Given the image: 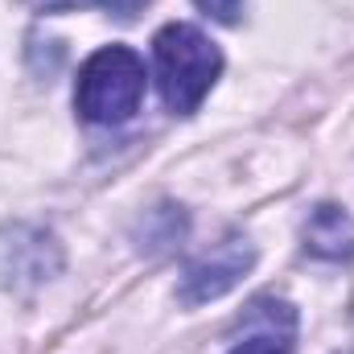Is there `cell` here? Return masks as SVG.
<instances>
[{"label": "cell", "instance_id": "6da1fadb", "mask_svg": "<svg viewBox=\"0 0 354 354\" xmlns=\"http://www.w3.org/2000/svg\"><path fill=\"white\" fill-rule=\"evenodd\" d=\"M153 58H157V87L165 107L177 115L198 111V103L210 95V87L223 75V54L218 46L198 29V25H165L153 37Z\"/></svg>", "mask_w": 354, "mask_h": 354}, {"label": "cell", "instance_id": "7a4b0ae2", "mask_svg": "<svg viewBox=\"0 0 354 354\" xmlns=\"http://www.w3.org/2000/svg\"><path fill=\"white\" fill-rule=\"evenodd\" d=\"M145 62L128 46H103L91 54L75 83V107L87 124H124L145 99Z\"/></svg>", "mask_w": 354, "mask_h": 354}, {"label": "cell", "instance_id": "3957f363", "mask_svg": "<svg viewBox=\"0 0 354 354\" xmlns=\"http://www.w3.org/2000/svg\"><path fill=\"white\" fill-rule=\"evenodd\" d=\"M62 268V248L41 227H0V284L8 288H33Z\"/></svg>", "mask_w": 354, "mask_h": 354}, {"label": "cell", "instance_id": "277c9868", "mask_svg": "<svg viewBox=\"0 0 354 354\" xmlns=\"http://www.w3.org/2000/svg\"><path fill=\"white\" fill-rule=\"evenodd\" d=\"M256 264V252L248 239H227L218 248H210L202 260L185 268L181 276V305H202V301H214L223 292H231Z\"/></svg>", "mask_w": 354, "mask_h": 354}, {"label": "cell", "instance_id": "5b68a950", "mask_svg": "<svg viewBox=\"0 0 354 354\" xmlns=\"http://www.w3.org/2000/svg\"><path fill=\"white\" fill-rule=\"evenodd\" d=\"M297 351V309L280 297H256L243 309V330L227 354H292Z\"/></svg>", "mask_w": 354, "mask_h": 354}, {"label": "cell", "instance_id": "8992f818", "mask_svg": "<svg viewBox=\"0 0 354 354\" xmlns=\"http://www.w3.org/2000/svg\"><path fill=\"white\" fill-rule=\"evenodd\" d=\"M305 252L317 256V260H351L354 218L338 206H317L305 223Z\"/></svg>", "mask_w": 354, "mask_h": 354}, {"label": "cell", "instance_id": "52a82bcc", "mask_svg": "<svg viewBox=\"0 0 354 354\" xmlns=\"http://www.w3.org/2000/svg\"><path fill=\"white\" fill-rule=\"evenodd\" d=\"M33 8H41V12H62V8H83V4H103V8H111L115 17H132L136 8H140V0H29Z\"/></svg>", "mask_w": 354, "mask_h": 354}, {"label": "cell", "instance_id": "ba28073f", "mask_svg": "<svg viewBox=\"0 0 354 354\" xmlns=\"http://www.w3.org/2000/svg\"><path fill=\"white\" fill-rule=\"evenodd\" d=\"M206 17H214V21H223V25H235L239 21V8H243V0H194Z\"/></svg>", "mask_w": 354, "mask_h": 354}]
</instances>
